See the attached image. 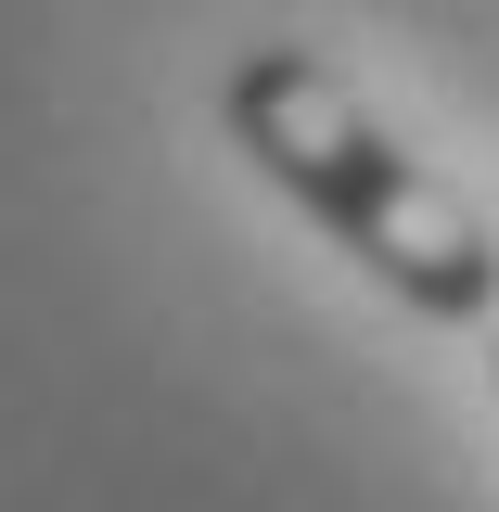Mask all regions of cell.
<instances>
[{"label": "cell", "mask_w": 499, "mask_h": 512, "mask_svg": "<svg viewBox=\"0 0 499 512\" xmlns=\"http://www.w3.org/2000/svg\"><path fill=\"white\" fill-rule=\"evenodd\" d=\"M218 116H231V141L372 269L384 295H410L423 320H487L499 308L487 218H474L448 180H423V167L359 116V90H346L320 52H244L231 90H218Z\"/></svg>", "instance_id": "cell-1"}]
</instances>
